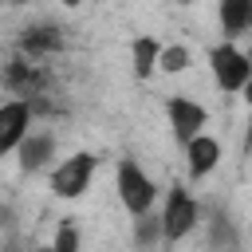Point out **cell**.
Wrapping results in <instances>:
<instances>
[{"instance_id":"3","label":"cell","mask_w":252,"mask_h":252,"mask_svg":"<svg viewBox=\"0 0 252 252\" xmlns=\"http://www.w3.org/2000/svg\"><path fill=\"white\" fill-rule=\"evenodd\" d=\"M209 67H213L217 87H220V91H228V94L244 91V87H248V79H252V55H244V51H240V47H232V43L213 47V51H209Z\"/></svg>"},{"instance_id":"10","label":"cell","mask_w":252,"mask_h":252,"mask_svg":"<svg viewBox=\"0 0 252 252\" xmlns=\"http://www.w3.org/2000/svg\"><path fill=\"white\" fill-rule=\"evenodd\" d=\"M130 63H134V75L138 79H150L158 71V63H161V43L154 35H138L130 43Z\"/></svg>"},{"instance_id":"11","label":"cell","mask_w":252,"mask_h":252,"mask_svg":"<svg viewBox=\"0 0 252 252\" xmlns=\"http://www.w3.org/2000/svg\"><path fill=\"white\" fill-rule=\"evenodd\" d=\"M4 83H8V91L12 94H35L39 91V71L28 63V59H12L8 63V75H4Z\"/></svg>"},{"instance_id":"2","label":"cell","mask_w":252,"mask_h":252,"mask_svg":"<svg viewBox=\"0 0 252 252\" xmlns=\"http://www.w3.org/2000/svg\"><path fill=\"white\" fill-rule=\"evenodd\" d=\"M201 220V209L193 201V193L185 185H169L165 193V205H161V224H165V244H177L185 240Z\"/></svg>"},{"instance_id":"18","label":"cell","mask_w":252,"mask_h":252,"mask_svg":"<svg viewBox=\"0 0 252 252\" xmlns=\"http://www.w3.org/2000/svg\"><path fill=\"white\" fill-rule=\"evenodd\" d=\"M63 4H67V8H79V4H83V0H63Z\"/></svg>"},{"instance_id":"9","label":"cell","mask_w":252,"mask_h":252,"mask_svg":"<svg viewBox=\"0 0 252 252\" xmlns=\"http://www.w3.org/2000/svg\"><path fill=\"white\" fill-rule=\"evenodd\" d=\"M20 47H24L32 59H39V55H51V51H59V47H63V32H59L55 24L28 28V32L20 35Z\"/></svg>"},{"instance_id":"14","label":"cell","mask_w":252,"mask_h":252,"mask_svg":"<svg viewBox=\"0 0 252 252\" xmlns=\"http://www.w3.org/2000/svg\"><path fill=\"white\" fill-rule=\"evenodd\" d=\"M189 63H193L189 47H185V43H169V47H161V63H158V71H165V75H181Z\"/></svg>"},{"instance_id":"1","label":"cell","mask_w":252,"mask_h":252,"mask_svg":"<svg viewBox=\"0 0 252 252\" xmlns=\"http://www.w3.org/2000/svg\"><path fill=\"white\" fill-rule=\"evenodd\" d=\"M114 185H118V201H122V209H126V213H134V217L150 213V209H154V201H158V185L150 181V173H146L134 158H122V161H118Z\"/></svg>"},{"instance_id":"5","label":"cell","mask_w":252,"mask_h":252,"mask_svg":"<svg viewBox=\"0 0 252 252\" xmlns=\"http://www.w3.org/2000/svg\"><path fill=\"white\" fill-rule=\"evenodd\" d=\"M165 114H169V130H173V138L181 142V150H185L189 138H197V134L205 130V122H209L205 106H201L197 98H189V94H173V98L165 102Z\"/></svg>"},{"instance_id":"8","label":"cell","mask_w":252,"mask_h":252,"mask_svg":"<svg viewBox=\"0 0 252 252\" xmlns=\"http://www.w3.org/2000/svg\"><path fill=\"white\" fill-rule=\"evenodd\" d=\"M20 169H28V173H35V169H43L47 161H51V154H55V138L51 134H28L24 142H20Z\"/></svg>"},{"instance_id":"13","label":"cell","mask_w":252,"mask_h":252,"mask_svg":"<svg viewBox=\"0 0 252 252\" xmlns=\"http://www.w3.org/2000/svg\"><path fill=\"white\" fill-rule=\"evenodd\" d=\"M134 240H138L142 248H150V244L165 240V224H161V213H158V217H154V209H150V213H142V217L134 220Z\"/></svg>"},{"instance_id":"12","label":"cell","mask_w":252,"mask_h":252,"mask_svg":"<svg viewBox=\"0 0 252 252\" xmlns=\"http://www.w3.org/2000/svg\"><path fill=\"white\" fill-rule=\"evenodd\" d=\"M220 28L228 35H240L252 28V0H220Z\"/></svg>"},{"instance_id":"17","label":"cell","mask_w":252,"mask_h":252,"mask_svg":"<svg viewBox=\"0 0 252 252\" xmlns=\"http://www.w3.org/2000/svg\"><path fill=\"white\" fill-rule=\"evenodd\" d=\"M244 98H248V102H252V79H248V87H244Z\"/></svg>"},{"instance_id":"15","label":"cell","mask_w":252,"mask_h":252,"mask_svg":"<svg viewBox=\"0 0 252 252\" xmlns=\"http://www.w3.org/2000/svg\"><path fill=\"white\" fill-rule=\"evenodd\" d=\"M209 240H213V244L232 248V244H236V232L228 228V220H224V217H213V232H209Z\"/></svg>"},{"instance_id":"7","label":"cell","mask_w":252,"mask_h":252,"mask_svg":"<svg viewBox=\"0 0 252 252\" xmlns=\"http://www.w3.org/2000/svg\"><path fill=\"white\" fill-rule=\"evenodd\" d=\"M185 161H189V177H209L217 165H220V142L213 138V134H197V138H189V146H185Z\"/></svg>"},{"instance_id":"4","label":"cell","mask_w":252,"mask_h":252,"mask_svg":"<svg viewBox=\"0 0 252 252\" xmlns=\"http://www.w3.org/2000/svg\"><path fill=\"white\" fill-rule=\"evenodd\" d=\"M94 169H98V158H94V154H87V150H79V154L63 158V165L51 173V193H55V197H63V201L83 197V193H87V185H91V177H94Z\"/></svg>"},{"instance_id":"16","label":"cell","mask_w":252,"mask_h":252,"mask_svg":"<svg viewBox=\"0 0 252 252\" xmlns=\"http://www.w3.org/2000/svg\"><path fill=\"white\" fill-rule=\"evenodd\" d=\"M51 248H55V252H75V248H79V232H75L71 224H63V228L55 232V244H51Z\"/></svg>"},{"instance_id":"19","label":"cell","mask_w":252,"mask_h":252,"mask_svg":"<svg viewBox=\"0 0 252 252\" xmlns=\"http://www.w3.org/2000/svg\"><path fill=\"white\" fill-rule=\"evenodd\" d=\"M173 4H193V0H173Z\"/></svg>"},{"instance_id":"6","label":"cell","mask_w":252,"mask_h":252,"mask_svg":"<svg viewBox=\"0 0 252 252\" xmlns=\"http://www.w3.org/2000/svg\"><path fill=\"white\" fill-rule=\"evenodd\" d=\"M32 134V102L20 94V98H8L0 106V154H12L20 150V142Z\"/></svg>"}]
</instances>
